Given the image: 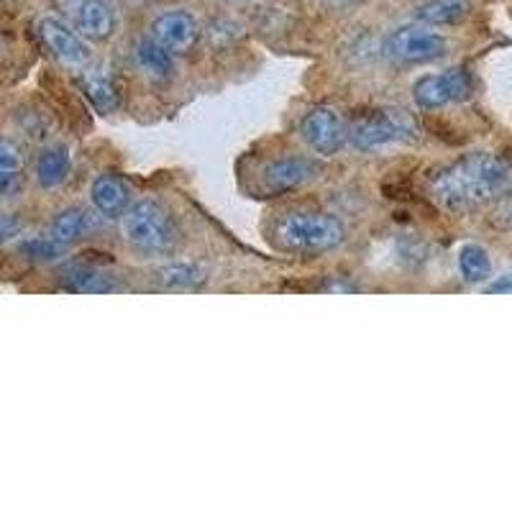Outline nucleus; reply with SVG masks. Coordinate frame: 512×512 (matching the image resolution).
Wrapping results in <instances>:
<instances>
[{"label":"nucleus","instance_id":"ddd939ff","mask_svg":"<svg viewBox=\"0 0 512 512\" xmlns=\"http://www.w3.org/2000/svg\"><path fill=\"white\" fill-rule=\"evenodd\" d=\"M134 59H136V67H139L149 80L162 82L172 75V70H175L172 52L164 49L154 36H141V39L136 41Z\"/></svg>","mask_w":512,"mask_h":512},{"label":"nucleus","instance_id":"6ab92c4d","mask_svg":"<svg viewBox=\"0 0 512 512\" xmlns=\"http://www.w3.org/2000/svg\"><path fill=\"white\" fill-rule=\"evenodd\" d=\"M82 88H85V93L90 95V100H93L103 113H111L118 108L116 85H113L108 72L88 70L85 75H82Z\"/></svg>","mask_w":512,"mask_h":512},{"label":"nucleus","instance_id":"f3484780","mask_svg":"<svg viewBox=\"0 0 512 512\" xmlns=\"http://www.w3.org/2000/svg\"><path fill=\"white\" fill-rule=\"evenodd\" d=\"M205 280H208V272L195 262H172L154 272V282L169 290H190V287L203 285Z\"/></svg>","mask_w":512,"mask_h":512},{"label":"nucleus","instance_id":"9b49d317","mask_svg":"<svg viewBox=\"0 0 512 512\" xmlns=\"http://www.w3.org/2000/svg\"><path fill=\"white\" fill-rule=\"evenodd\" d=\"M75 26L85 39L103 41L116 31V13L103 0H80L75 8Z\"/></svg>","mask_w":512,"mask_h":512},{"label":"nucleus","instance_id":"4468645a","mask_svg":"<svg viewBox=\"0 0 512 512\" xmlns=\"http://www.w3.org/2000/svg\"><path fill=\"white\" fill-rule=\"evenodd\" d=\"M472 11L469 0H425L413 11V21L423 26H456Z\"/></svg>","mask_w":512,"mask_h":512},{"label":"nucleus","instance_id":"0eeeda50","mask_svg":"<svg viewBox=\"0 0 512 512\" xmlns=\"http://www.w3.org/2000/svg\"><path fill=\"white\" fill-rule=\"evenodd\" d=\"M300 136H303V141L313 149V152L326 154V157L341 152L346 139H349L344 118L338 116L333 108H326V105L313 108V111L303 118V123H300Z\"/></svg>","mask_w":512,"mask_h":512},{"label":"nucleus","instance_id":"4be33fe9","mask_svg":"<svg viewBox=\"0 0 512 512\" xmlns=\"http://www.w3.org/2000/svg\"><path fill=\"white\" fill-rule=\"evenodd\" d=\"M18 251L26 256V259H34V262H54L67 251V244L57 241L49 233V236H31V239L21 241Z\"/></svg>","mask_w":512,"mask_h":512},{"label":"nucleus","instance_id":"412c9836","mask_svg":"<svg viewBox=\"0 0 512 512\" xmlns=\"http://www.w3.org/2000/svg\"><path fill=\"white\" fill-rule=\"evenodd\" d=\"M21 169H24V154L11 139H6L0 144V187L6 198H11L13 187L21 180Z\"/></svg>","mask_w":512,"mask_h":512},{"label":"nucleus","instance_id":"b1692460","mask_svg":"<svg viewBox=\"0 0 512 512\" xmlns=\"http://www.w3.org/2000/svg\"><path fill=\"white\" fill-rule=\"evenodd\" d=\"M487 292H495V295H502V292H512V272L505 274V277H500L497 282H492V285L487 287Z\"/></svg>","mask_w":512,"mask_h":512},{"label":"nucleus","instance_id":"393cba45","mask_svg":"<svg viewBox=\"0 0 512 512\" xmlns=\"http://www.w3.org/2000/svg\"><path fill=\"white\" fill-rule=\"evenodd\" d=\"M16 228H21V221L13 223L11 213H6V216H3V239L11 241L13 236H16Z\"/></svg>","mask_w":512,"mask_h":512},{"label":"nucleus","instance_id":"423d86ee","mask_svg":"<svg viewBox=\"0 0 512 512\" xmlns=\"http://www.w3.org/2000/svg\"><path fill=\"white\" fill-rule=\"evenodd\" d=\"M472 95V80L464 70H448L441 75H425L413 85V100L423 111L459 103Z\"/></svg>","mask_w":512,"mask_h":512},{"label":"nucleus","instance_id":"6e6552de","mask_svg":"<svg viewBox=\"0 0 512 512\" xmlns=\"http://www.w3.org/2000/svg\"><path fill=\"white\" fill-rule=\"evenodd\" d=\"M149 31H152L154 39L172 54L192 52L200 39L198 21H195L187 11L162 13V16L154 18V24Z\"/></svg>","mask_w":512,"mask_h":512},{"label":"nucleus","instance_id":"1a4fd4ad","mask_svg":"<svg viewBox=\"0 0 512 512\" xmlns=\"http://www.w3.org/2000/svg\"><path fill=\"white\" fill-rule=\"evenodd\" d=\"M39 36L41 41L47 44L49 52L59 59L62 64H70V67H82V64L90 59L88 44L70 31L62 21L57 18H44L39 24Z\"/></svg>","mask_w":512,"mask_h":512},{"label":"nucleus","instance_id":"f257e3e1","mask_svg":"<svg viewBox=\"0 0 512 512\" xmlns=\"http://www.w3.org/2000/svg\"><path fill=\"white\" fill-rule=\"evenodd\" d=\"M431 195L451 213L482 208L507 198L512 192V162L500 154H466L446 167L436 169L428 180Z\"/></svg>","mask_w":512,"mask_h":512},{"label":"nucleus","instance_id":"20e7f679","mask_svg":"<svg viewBox=\"0 0 512 512\" xmlns=\"http://www.w3.org/2000/svg\"><path fill=\"white\" fill-rule=\"evenodd\" d=\"M418 139V126L413 116L400 108H382L356 118L349 128V141L359 152H374L384 146L410 144Z\"/></svg>","mask_w":512,"mask_h":512},{"label":"nucleus","instance_id":"7ed1b4c3","mask_svg":"<svg viewBox=\"0 0 512 512\" xmlns=\"http://www.w3.org/2000/svg\"><path fill=\"white\" fill-rule=\"evenodd\" d=\"M123 236L141 254H169L180 244V228L162 205L141 200L123 213Z\"/></svg>","mask_w":512,"mask_h":512},{"label":"nucleus","instance_id":"9d476101","mask_svg":"<svg viewBox=\"0 0 512 512\" xmlns=\"http://www.w3.org/2000/svg\"><path fill=\"white\" fill-rule=\"evenodd\" d=\"M318 172L320 169L313 159H277V162L267 164V169H264V187H267L269 192H290L313 182L315 177H318Z\"/></svg>","mask_w":512,"mask_h":512},{"label":"nucleus","instance_id":"a878e982","mask_svg":"<svg viewBox=\"0 0 512 512\" xmlns=\"http://www.w3.org/2000/svg\"><path fill=\"white\" fill-rule=\"evenodd\" d=\"M331 3L338 8H351V6H359V3H367V0H331Z\"/></svg>","mask_w":512,"mask_h":512},{"label":"nucleus","instance_id":"2eb2a0df","mask_svg":"<svg viewBox=\"0 0 512 512\" xmlns=\"http://www.w3.org/2000/svg\"><path fill=\"white\" fill-rule=\"evenodd\" d=\"M72 169V157L67 152V146L54 144L47 146L44 152H41L39 162H36V180L44 190H54V187L64 185L67 177H70Z\"/></svg>","mask_w":512,"mask_h":512},{"label":"nucleus","instance_id":"f03ea898","mask_svg":"<svg viewBox=\"0 0 512 512\" xmlns=\"http://www.w3.org/2000/svg\"><path fill=\"white\" fill-rule=\"evenodd\" d=\"M274 239L292 254H323L344 244L346 228L328 213H290L277 223Z\"/></svg>","mask_w":512,"mask_h":512},{"label":"nucleus","instance_id":"a211bd4d","mask_svg":"<svg viewBox=\"0 0 512 512\" xmlns=\"http://www.w3.org/2000/svg\"><path fill=\"white\" fill-rule=\"evenodd\" d=\"M64 282L77 292H111L116 287L111 274L88 264H72L64 269Z\"/></svg>","mask_w":512,"mask_h":512},{"label":"nucleus","instance_id":"aec40b11","mask_svg":"<svg viewBox=\"0 0 512 512\" xmlns=\"http://www.w3.org/2000/svg\"><path fill=\"white\" fill-rule=\"evenodd\" d=\"M459 269L461 277L472 285H479V282L489 280L492 274V262H489V254L479 244H466L464 249L459 251Z\"/></svg>","mask_w":512,"mask_h":512},{"label":"nucleus","instance_id":"f8f14e48","mask_svg":"<svg viewBox=\"0 0 512 512\" xmlns=\"http://www.w3.org/2000/svg\"><path fill=\"white\" fill-rule=\"evenodd\" d=\"M90 200H93L95 210L105 218H118L128 210V200H131V190L123 180L111 175H100L98 180L90 185Z\"/></svg>","mask_w":512,"mask_h":512},{"label":"nucleus","instance_id":"39448f33","mask_svg":"<svg viewBox=\"0 0 512 512\" xmlns=\"http://www.w3.org/2000/svg\"><path fill=\"white\" fill-rule=\"evenodd\" d=\"M384 49L395 62L425 64L446 54V39L431 31V26H402V29L392 31Z\"/></svg>","mask_w":512,"mask_h":512},{"label":"nucleus","instance_id":"5701e85b","mask_svg":"<svg viewBox=\"0 0 512 512\" xmlns=\"http://www.w3.org/2000/svg\"><path fill=\"white\" fill-rule=\"evenodd\" d=\"M497 221H500L502 226L512 228V192L507 198H502L500 208H497Z\"/></svg>","mask_w":512,"mask_h":512},{"label":"nucleus","instance_id":"dca6fc26","mask_svg":"<svg viewBox=\"0 0 512 512\" xmlns=\"http://www.w3.org/2000/svg\"><path fill=\"white\" fill-rule=\"evenodd\" d=\"M95 228H98V221H95L93 213H88V210H82V208H70V210H62V213L54 218L49 233H52L57 241L70 246L75 244V241H80L82 236L93 233Z\"/></svg>","mask_w":512,"mask_h":512}]
</instances>
